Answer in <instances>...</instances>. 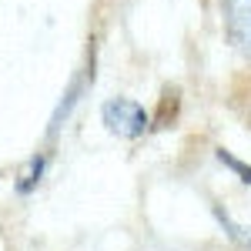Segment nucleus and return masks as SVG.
<instances>
[{"instance_id": "obj_1", "label": "nucleus", "mask_w": 251, "mask_h": 251, "mask_svg": "<svg viewBox=\"0 0 251 251\" xmlns=\"http://www.w3.org/2000/svg\"><path fill=\"white\" fill-rule=\"evenodd\" d=\"M100 121H104V127L117 137H127V141H134L141 137L148 127H151V114L131 100V97H111L104 107H100Z\"/></svg>"}, {"instance_id": "obj_2", "label": "nucleus", "mask_w": 251, "mask_h": 251, "mask_svg": "<svg viewBox=\"0 0 251 251\" xmlns=\"http://www.w3.org/2000/svg\"><path fill=\"white\" fill-rule=\"evenodd\" d=\"M221 7V27L234 50L251 60V0H218Z\"/></svg>"}, {"instance_id": "obj_3", "label": "nucleus", "mask_w": 251, "mask_h": 251, "mask_svg": "<svg viewBox=\"0 0 251 251\" xmlns=\"http://www.w3.org/2000/svg\"><path fill=\"white\" fill-rule=\"evenodd\" d=\"M91 84H94V60H91V64H87V67L77 74V77L71 80V87L64 91V97H60V104H57V111H54V117H50V131H47L50 137H54L60 127H64V121H67V117H71V111L80 104V94H84Z\"/></svg>"}, {"instance_id": "obj_4", "label": "nucleus", "mask_w": 251, "mask_h": 251, "mask_svg": "<svg viewBox=\"0 0 251 251\" xmlns=\"http://www.w3.org/2000/svg\"><path fill=\"white\" fill-rule=\"evenodd\" d=\"M44 171H47V157L40 154V157H34V161H30V168H27V171H24V177L17 181V191H20V194H30V191L40 184Z\"/></svg>"}, {"instance_id": "obj_5", "label": "nucleus", "mask_w": 251, "mask_h": 251, "mask_svg": "<svg viewBox=\"0 0 251 251\" xmlns=\"http://www.w3.org/2000/svg\"><path fill=\"white\" fill-rule=\"evenodd\" d=\"M218 161H221V164H228V168H231V171L238 174V177H241L245 184H251V164L238 161V157H234V154H228V151H218Z\"/></svg>"}]
</instances>
